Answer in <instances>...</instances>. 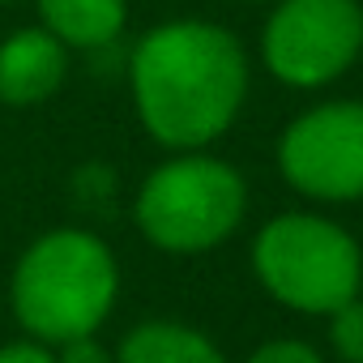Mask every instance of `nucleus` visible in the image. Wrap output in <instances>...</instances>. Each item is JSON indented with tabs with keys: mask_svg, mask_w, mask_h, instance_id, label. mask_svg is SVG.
<instances>
[{
	"mask_svg": "<svg viewBox=\"0 0 363 363\" xmlns=\"http://www.w3.org/2000/svg\"><path fill=\"white\" fill-rule=\"evenodd\" d=\"M0 363H56V350L48 342L22 333V337H13V342L0 346Z\"/></svg>",
	"mask_w": 363,
	"mask_h": 363,
	"instance_id": "nucleus-13",
	"label": "nucleus"
},
{
	"mask_svg": "<svg viewBox=\"0 0 363 363\" xmlns=\"http://www.w3.org/2000/svg\"><path fill=\"white\" fill-rule=\"evenodd\" d=\"M261 65L291 90H325L363 56L359 0H269Z\"/></svg>",
	"mask_w": 363,
	"mask_h": 363,
	"instance_id": "nucleus-5",
	"label": "nucleus"
},
{
	"mask_svg": "<svg viewBox=\"0 0 363 363\" xmlns=\"http://www.w3.org/2000/svg\"><path fill=\"white\" fill-rule=\"evenodd\" d=\"M116 363H231L223 346L184 320H141L116 342Z\"/></svg>",
	"mask_w": 363,
	"mask_h": 363,
	"instance_id": "nucleus-9",
	"label": "nucleus"
},
{
	"mask_svg": "<svg viewBox=\"0 0 363 363\" xmlns=\"http://www.w3.org/2000/svg\"><path fill=\"white\" fill-rule=\"evenodd\" d=\"M69 60L73 52L52 30H43L39 22L18 26L13 35L0 39V103L5 107L48 103L69 77Z\"/></svg>",
	"mask_w": 363,
	"mask_h": 363,
	"instance_id": "nucleus-7",
	"label": "nucleus"
},
{
	"mask_svg": "<svg viewBox=\"0 0 363 363\" xmlns=\"http://www.w3.org/2000/svg\"><path fill=\"white\" fill-rule=\"evenodd\" d=\"M248 214V179L214 150H175L137 189L133 223L167 257H206L223 248Z\"/></svg>",
	"mask_w": 363,
	"mask_h": 363,
	"instance_id": "nucleus-3",
	"label": "nucleus"
},
{
	"mask_svg": "<svg viewBox=\"0 0 363 363\" xmlns=\"http://www.w3.org/2000/svg\"><path fill=\"white\" fill-rule=\"evenodd\" d=\"M244 363H325V354L308 337H269Z\"/></svg>",
	"mask_w": 363,
	"mask_h": 363,
	"instance_id": "nucleus-11",
	"label": "nucleus"
},
{
	"mask_svg": "<svg viewBox=\"0 0 363 363\" xmlns=\"http://www.w3.org/2000/svg\"><path fill=\"white\" fill-rule=\"evenodd\" d=\"M252 65L235 30L210 18H171L150 26L128 52L137 124L167 154L210 150L231 133L248 103Z\"/></svg>",
	"mask_w": 363,
	"mask_h": 363,
	"instance_id": "nucleus-1",
	"label": "nucleus"
},
{
	"mask_svg": "<svg viewBox=\"0 0 363 363\" xmlns=\"http://www.w3.org/2000/svg\"><path fill=\"white\" fill-rule=\"evenodd\" d=\"M0 5H9V0H0Z\"/></svg>",
	"mask_w": 363,
	"mask_h": 363,
	"instance_id": "nucleus-15",
	"label": "nucleus"
},
{
	"mask_svg": "<svg viewBox=\"0 0 363 363\" xmlns=\"http://www.w3.org/2000/svg\"><path fill=\"white\" fill-rule=\"evenodd\" d=\"M120 299V261L111 244L86 227H52L35 235L9 278V308L26 337L60 346L99 333Z\"/></svg>",
	"mask_w": 363,
	"mask_h": 363,
	"instance_id": "nucleus-2",
	"label": "nucleus"
},
{
	"mask_svg": "<svg viewBox=\"0 0 363 363\" xmlns=\"http://www.w3.org/2000/svg\"><path fill=\"white\" fill-rule=\"evenodd\" d=\"M286 189L316 206L363 201V99H329L299 111L278 137Z\"/></svg>",
	"mask_w": 363,
	"mask_h": 363,
	"instance_id": "nucleus-6",
	"label": "nucleus"
},
{
	"mask_svg": "<svg viewBox=\"0 0 363 363\" xmlns=\"http://www.w3.org/2000/svg\"><path fill=\"white\" fill-rule=\"evenodd\" d=\"M35 9L69 52H103L128 26V0H35Z\"/></svg>",
	"mask_w": 363,
	"mask_h": 363,
	"instance_id": "nucleus-8",
	"label": "nucleus"
},
{
	"mask_svg": "<svg viewBox=\"0 0 363 363\" xmlns=\"http://www.w3.org/2000/svg\"><path fill=\"white\" fill-rule=\"evenodd\" d=\"M329 325V350L337 363H363V291L354 299H346L342 308H333L325 316Z\"/></svg>",
	"mask_w": 363,
	"mask_h": 363,
	"instance_id": "nucleus-10",
	"label": "nucleus"
},
{
	"mask_svg": "<svg viewBox=\"0 0 363 363\" xmlns=\"http://www.w3.org/2000/svg\"><path fill=\"white\" fill-rule=\"evenodd\" d=\"M56 350V363H116V350H107L99 342V333H82V337H69Z\"/></svg>",
	"mask_w": 363,
	"mask_h": 363,
	"instance_id": "nucleus-12",
	"label": "nucleus"
},
{
	"mask_svg": "<svg viewBox=\"0 0 363 363\" xmlns=\"http://www.w3.org/2000/svg\"><path fill=\"white\" fill-rule=\"evenodd\" d=\"M248 5H265V0H248Z\"/></svg>",
	"mask_w": 363,
	"mask_h": 363,
	"instance_id": "nucleus-14",
	"label": "nucleus"
},
{
	"mask_svg": "<svg viewBox=\"0 0 363 363\" xmlns=\"http://www.w3.org/2000/svg\"><path fill=\"white\" fill-rule=\"evenodd\" d=\"M252 274L274 303L329 316L363 291V248L337 218L291 210L252 235Z\"/></svg>",
	"mask_w": 363,
	"mask_h": 363,
	"instance_id": "nucleus-4",
	"label": "nucleus"
}]
</instances>
